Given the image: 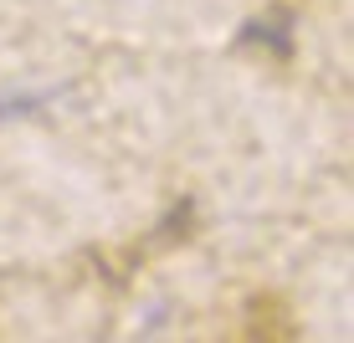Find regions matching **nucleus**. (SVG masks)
<instances>
[]
</instances>
